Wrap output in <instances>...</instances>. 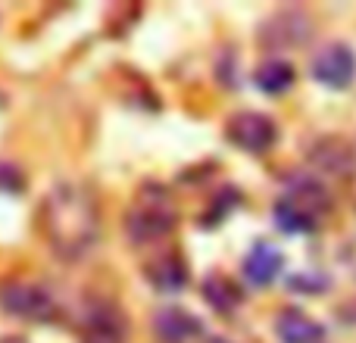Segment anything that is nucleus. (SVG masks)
Listing matches in <instances>:
<instances>
[{
    "label": "nucleus",
    "instance_id": "nucleus-1",
    "mask_svg": "<svg viewBox=\"0 0 356 343\" xmlns=\"http://www.w3.org/2000/svg\"><path fill=\"white\" fill-rule=\"evenodd\" d=\"M44 231L63 259H81L100 237L94 196L79 184H56L44 203Z\"/></svg>",
    "mask_w": 356,
    "mask_h": 343
},
{
    "label": "nucleus",
    "instance_id": "nucleus-2",
    "mask_svg": "<svg viewBox=\"0 0 356 343\" xmlns=\"http://www.w3.org/2000/svg\"><path fill=\"white\" fill-rule=\"evenodd\" d=\"M178 221V209L172 203V196L163 187L150 184V187L141 190V196L135 200V206L129 209V237L135 244H154V240L172 234Z\"/></svg>",
    "mask_w": 356,
    "mask_h": 343
},
{
    "label": "nucleus",
    "instance_id": "nucleus-3",
    "mask_svg": "<svg viewBox=\"0 0 356 343\" xmlns=\"http://www.w3.org/2000/svg\"><path fill=\"white\" fill-rule=\"evenodd\" d=\"M309 72H313V78L319 85L332 87V91H344L356 78V53L347 44H328V47H322L316 53Z\"/></svg>",
    "mask_w": 356,
    "mask_h": 343
},
{
    "label": "nucleus",
    "instance_id": "nucleus-4",
    "mask_svg": "<svg viewBox=\"0 0 356 343\" xmlns=\"http://www.w3.org/2000/svg\"><path fill=\"white\" fill-rule=\"evenodd\" d=\"M228 141L247 153H266L278 141V128L263 112H238L228 119Z\"/></svg>",
    "mask_w": 356,
    "mask_h": 343
},
{
    "label": "nucleus",
    "instance_id": "nucleus-5",
    "mask_svg": "<svg viewBox=\"0 0 356 343\" xmlns=\"http://www.w3.org/2000/svg\"><path fill=\"white\" fill-rule=\"evenodd\" d=\"M0 306L10 315H19V319H29V321L54 319V312H56L50 294H44L35 284H22V281H13L0 287Z\"/></svg>",
    "mask_w": 356,
    "mask_h": 343
},
{
    "label": "nucleus",
    "instance_id": "nucleus-6",
    "mask_svg": "<svg viewBox=\"0 0 356 343\" xmlns=\"http://www.w3.org/2000/svg\"><path fill=\"white\" fill-rule=\"evenodd\" d=\"M275 334L282 343H322L325 328L303 309H282L275 319Z\"/></svg>",
    "mask_w": 356,
    "mask_h": 343
},
{
    "label": "nucleus",
    "instance_id": "nucleus-7",
    "mask_svg": "<svg viewBox=\"0 0 356 343\" xmlns=\"http://www.w3.org/2000/svg\"><path fill=\"white\" fill-rule=\"evenodd\" d=\"M282 265H284L282 250L266 244V240H259V244H253V250L247 253V259H244V278L253 287H266V284H272L278 278Z\"/></svg>",
    "mask_w": 356,
    "mask_h": 343
},
{
    "label": "nucleus",
    "instance_id": "nucleus-8",
    "mask_svg": "<svg viewBox=\"0 0 356 343\" xmlns=\"http://www.w3.org/2000/svg\"><path fill=\"white\" fill-rule=\"evenodd\" d=\"M316 215H319V209L309 206V203H303L300 196H282V200L275 203V209H272V219H275V225L282 228L284 234H309L316 228Z\"/></svg>",
    "mask_w": 356,
    "mask_h": 343
},
{
    "label": "nucleus",
    "instance_id": "nucleus-9",
    "mask_svg": "<svg viewBox=\"0 0 356 343\" xmlns=\"http://www.w3.org/2000/svg\"><path fill=\"white\" fill-rule=\"evenodd\" d=\"M156 334L169 343H181L194 334H200V319L178 306H166L156 312Z\"/></svg>",
    "mask_w": 356,
    "mask_h": 343
},
{
    "label": "nucleus",
    "instance_id": "nucleus-10",
    "mask_svg": "<svg viewBox=\"0 0 356 343\" xmlns=\"http://www.w3.org/2000/svg\"><path fill=\"white\" fill-rule=\"evenodd\" d=\"M147 278L156 290L175 294V290H181L184 284H188V269H184V262L175 256V253H166V256L154 259V262L147 265Z\"/></svg>",
    "mask_w": 356,
    "mask_h": 343
},
{
    "label": "nucleus",
    "instance_id": "nucleus-11",
    "mask_svg": "<svg viewBox=\"0 0 356 343\" xmlns=\"http://www.w3.org/2000/svg\"><path fill=\"white\" fill-rule=\"evenodd\" d=\"M253 78H257V87L263 94H284L291 85H294L297 72L288 60H266L263 66L257 69Z\"/></svg>",
    "mask_w": 356,
    "mask_h": 343
},
{
    "label": "nucleus",
    "instance_id": "nucleus-12",
    "mask_svg": "<svg viewBox=\"0 0 356 343\" xmlns=\"http://www.w3.org/2000/svg\"><path fill=\"white\" fill-rule=\"evenodd\" d=\"M203 296H207V303L213 309L232 312V309H238V303H241V287L228 275H209L207 281H203Z\"/></svg>",
    "mask_w": 356,
    "mask_h": 343
},
{
    "label": "nucleus",
    "instance_id": "nucleus-13",
    "mask_svg": "<svg viewBox=\"0 0 356 343\" xmlns=\"http://www.w3.org/2000/svg\"><path fill=\"white\" fill-rule=\"evenodd\" d=\"M0 343H29V340H25V337H19V334H13V337H3Z\"/></svg>",
    "mask_w": 356,
    "mask_h": 343
},
{
    "label": "nucleus",
    "instance_id": "nucleus-14",
    "mask_svg": "<svg viewBox=\"0 0 356 343\" xmlns=\"http://www.w3.org/2000/svg\"><path fill=\"white\" fill-rule=\"evenodd\" d=\"M209 343H232V340H222V337H213V340H209Z\"/></svg>",
    "mask_w": 356,
    "mask_h": 343
}]
</instances>
